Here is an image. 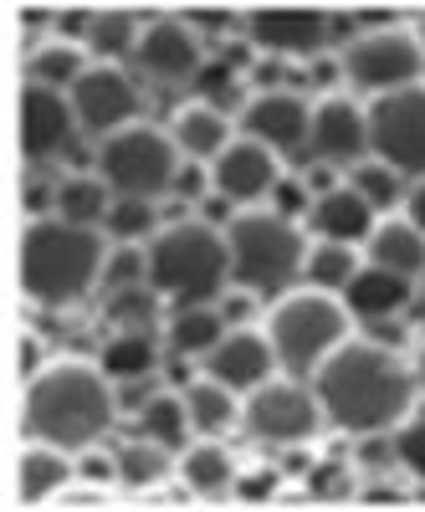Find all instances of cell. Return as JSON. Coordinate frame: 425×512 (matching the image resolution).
<instances>
[{
  "instance_id": "8992f818",
  "label": "cell",
  "mask_w": 425,
  "mask_h": 512,
  "mask_svg": "<svg viewBox=\"0 0 425 512\" xmlns=\"http://www.w3.org/2000/svg\"><path fill=\"white\" fill-rule=\"evenodd\" d=\"M231 277L262 292H282L308 262V241L282 210H241L226 221Z\"/></svg>"
},
{
  "instance_id": "484cf974",
  "label": "cell",
  "mask_w": 425,
  "mask_h": 512,
  "mask_svg": "<svg viewBox=\"0 0 425 512\" xmlns=\"http://www.w3.org/2000/svg\"><path fill=\"white\" fill-rule=\"evenodd\" d=\"M359 251H354V241H328V236H318L313 246H308V262H303V277L313 282V287H323V292H344L354 277H359Z\"/></svg>"
},
{
  "instance_id": "9a60e30c",
  "label": "cell",
  "mask_w": 425,
  "mask_h": 512,
  "mask_svg": "<svg viewBox=\"0 0 425 512\" xmlns=\"http://www.w3.org/2000/svg\"><path fill=\"white\" fill-rule=\"evenodd\" d=\"M272 369H282V364H277V349H272L267 328L262 333L257 328H226V338L205 354V374H216L221 384L246 390V395L257 390V384H267Z\"/></svg>"
},
{
  "instance_id": "ee69618b",
  "label": "cell",
  "mask_w": 425,
  "mask_h": 512,
  "mask_svg": "<svg viewBox=\"0 0 425 512\" xmlns=\"http://www.w3.org/2000/svg\"><path fill=\"white\" fill-rule=\"evenodd\" d=\"M272 487H277V472H257V477H241V497L251 502V497H272Z\"/></svg>"
},
{
  "instance_id": "30bf717a",
  "label": "cell",
  "mask_w": 425,
  "mask_h": 512,
  "mask_svg": "<svg viewBox=\"0 0 425 512\" xmlns=\"http://www.w3.org/2000/svg\"><path fill=\"white\" fill-rule=\"evenodd\" d=\"M323 405L313 390H303L297 379H267L246 395V431L257 441H277V446H297L318 431Z\"/></svg>"
},
{
  "instance_id": "bcb514c9",
  "label": "cell",
  "mask_w": 425,
  "mask_h": 512,
  "mask_svg": "<svg viewBox=\"0 0 425 512\" xmlns=\"http://www.w3.org/2000/svg\"><path fill=\"white\" fill-rule=\"evenodd\" d=\"M175 190H180V195H200V190H205V175H200V164H180V175H175Z\"/></svg>"
},
{
  "instance_id": "60d3db41",
  "label": "cell",
  "mask_w": 425,
  "mask_h": 512,
  "mask_svg": "<svg viewBox=\"0 0 425 512\" xmlns=\"http://www.w3.org/2000/svg\"><path fill=\"white\" fill-rule=\"evenodd\" d=\"M308 492H313V497H338V492H349V472H344L338 461H323V466H313Z\"/></svg>"
},
{
  "instance_id": "5b68a950",
  "label": "cell",
  "mask_w": 425,
  "mask_h": 512,
  "mask_svg": "<svg viewBox=\"0 0 425 512\" xmlns=\"http://www.w3.org/2000/svg\"><path fill=\"white\" fill-rule=\"evenodd\" d=\"M349 318L354 313L338 303L333 292H323V287L287 292L282 303L267 313V338H272V349H277V364L292 379L313 374L349 338Z\"/></svg>"
},
{
  "instance_id": "4316f807",
  "label": "cell",
  "mask_w": 425,
  "mask_h": 512,
  "mask_svg": "<svg viewBox=\"0 0 425 512\" xmlns=\"http://www.w3.org/2000/svg\"><path fill=\"white\" fill-rule=\"evenodd\" d=\"M180 477H185L190 492L216 497V492H226V487L236 482V461H231V451L216 446V441H195V446L180 456Z\"/></svg>"
},
{
  "instance_id": "ab89813d",
  "label": "cell",
  "mask_w": 425,
  "mask_h": 512,
  "mask_svg": "<svg viewBox=\"0 0 425 512\" xmlns=\"http://www.w3.org/2000/svg\"><path fill=\"white\" fill-rule=\"evenodd\" d=\"M52 502H57V507H108V487L93 482V477H88V482H77V487L67 482Z\"/></svg>"
},
{
  "instance_id": "d6a6232c",
  "label": "cell",
  "mask_w": 425,
  "mask_h": 512,
  "mask_svg": "<svg viewBox=\"0 0 425 512\" xmlns=\"http://www.w3.org/2000/svg\"><path fill=\"white\" fill-rule=\"evenodd\" d=\"M82 72L88 67H82V52L72 47V41H47L41 52H31V77L47 82V88H72Z\"/></svg>"
},
{
  "instance_id": "b9f144b4",
  "label": "cell",
  "mask_w": 425,
  "mask_h": 512,
  "mask_svg": "<svg viewBox=\"0 0 425 512\" xmlns=\"http://www.w3.org/2000/svg\"><path fill=\"white\" fill-rule=\"evenodd\" d=\"M313 190L303 185V180H277L272 185V200H277V210L282 216H297V210H313V200H308Z\"/></svg>"
},
{
  "instance_id": "9f6ffc18",
  "label": "cell",
  "mask_w": 425,
  "mask_h": 512,
  "mask_svg": "<svg viewBox=\"0 0 425 512\" xmlns=\"http://www.w3.org/2000/svg\"><path fill=\"white\" fill-rule=\"evenodd\" d=\"M420 287H425V277H420Z\"/></svg>"
},
{
  "instance_id": "f1b7e54d",
  "label": "cell",
  "mask_w": 425,
  "mask_h": 512,
  "mask_svg": "<svg viewBox=\"0 0 425 512\" xmlns=\"http://www.w3.org/2000/svg\"><path fill=\"white\" fill-rule=\"evenodd\" d=\"M169 477V446L164 441H129L118 446V482L123 487H159Z\"/></svg>"
},
{
  "instance_id": "836d02e7",
  "label": "cell",
  "mask_w": 425,
  "mask_h": 512,
  "mask_svg": "<svg viewBox=\"0 0 425 512\" xmlns=\"http://www.w3.org/2000/svg\"><path fill=\"white\" fill-rule=\"evenodd\" d=\"M103 226H108V236H118V241L149 236V231H154V205H149V200H139V195H118Z\"/></svg>"
},
{
  "instance_id": "5bb4252c",
  "label": "cell",
  "mask_w": 425,
  "mask_h": 512,
  "mask_svg": "<svg viewBox=\"0 0 425 512\" xmlns=\"http://www.w3.org/2000/svg\"><path fill=\"white\" fill-rule=\"evenodd\" d=\"M72 123H77V108L67 93L47 88L36 77L21 88V149H26V159H47V154L67 149Z\"/></svg>"
},
{
  "instance_id": "603a6c76",
  "label": "cell",
  "mask_w": 425,
  "mask_h": 512,
  "mask_svg": "<svg viewBox=\"0 0 425 512\" xmlns=\"http://www.w3.org/2000/svg\"><path fill=\"white\" fill-rule=\"evenodd\" d=\"M72 482V461L52 441H26L21 451V502H52Z\"/></svg>"
},
{
  "instance_id": "f5cc1de1",
  "label": "cell",
  "mask_w": 425,
  "mask_h": 512,
  "mask_svg": "<svg viewBox=\"0 0 425 512\" xmlns=\"http://www.w3.org/2000/svg\"><path fill=\"white\" fill-rule=\"evenodd\" d=\"M308 466H313L308 451H292V456H287V472H308Z\"/></svg>"
},
{
  "instance_id": "4dcf8cb0",
  "label": "cell",
  "mask_w": 425,
  "mask_h": 512,
  "mask_svg": "<svg viewBox=\"0 0 425 512\" xmlns=\"http://www.w3.org/2000/svg\"><path fill=\"white\" fill-rule=\"evenodd\" d=\"M98 364L108 379H144L154 369V338L149 333H118V338H108Z\"/></svg>"
},
{
  "instance_id": "816d5d0a",
  "label": "cell",
  "mask_w": 425,
  "mask_h": 512,
  "mask_svg": "<svg viewBox=\"0 0 425 512\" xmlns=\"http://www.w3.org/2000/svg\"><path fill=\"white\" fill-rule=\"evenodd\" d=\"M226 205H231L226 195H216V200H205V216H210V221H221V216H226Z\"/></svg>"
},
{
  "instance_id": "7bdbcfd3",
  "label": "cell",
  "mask_w": 425,
  "mask_h": 512,
  "mask_svg": "<svg viewBox=\"0 0 425 512\" xmlns=\"http://www.w3.org/2000/svg\"><path fill=\"white\" fill-rule=\"evenodd\" d=\"M82 477H93V482H108V477H118V456H88L82 461Z\"/></svg>"
},
{
  "instance_id": "4fadbf2b",
  "label": "cell",
  "mask_w": 425,
  "mask_h": 512,
  "mask_svg": "<svg viewBox=\"0 0 425 512\" xmlns=\"http://www.w3.org/2000/svg\"><path fill=\"white\" fill-rule=\"evenodd\" d=\"M246 36L257 41L272 57H313L328 47L333 21L323 11H303V6H277V11H251Z\"/></svg>"
},
{
  "instance_id": "7c38bea8",
  "label": "cell",
  "mask_w": 425,
  "mask_h": 512,
  "mask_svg": "<svg viewBox=\"0 0 425 512\" xmlns=\"http://www.w3.org/2000/svg\"><path fill=\"white\" fill-rule=\"evenodd\" d=\"M241 128H246V139H257L277 154H292L313 134V103L292 88H267L241 108Z\"/></svg>"
},
{
  "instance_id": "f35d334b",
  "label": "cell",
  "mask_w": 425,
  "mask_h": 512,
  "mask_svg": "<svg viewBox=\"0 0 425 512\" xmlns=\"http://www.w3.org/2000/svg\"><path fill=\"white\" fill-rule=\"evenodd\" d=\"M195 88L205 93L210 108H221V103H236V77H231V62H205L195 72Z\"/></svg>"
},
{
  "instance_id": "681fc988",
  "label": "cell",
  "mask_w": 425,
  "mask_h": 512,
  "mask_svg": "<svg viewBox=\"0 0 425 512\" xmlns=\"http://www.w3.org/2000/svg\"><path fill=\"white\" fill-rule=\"evenodd\" d=\"M31 374H36V338L21 333V379H31Z\"/></svg>"
},
{
  "instance_id": "52a82bcc",
  "label": "cell",
  "mask_w": 425,
  "mask_h": 512,
  "mask_svg": "<svg viewBox=\"0 0 425 512\" xmlns=\"http://www.w3.org/2000/svg\"><path fill=\"white\" fill-rule=\"evenodd\" d=\"M98 175L113 185V195H139L154 200L164 190H175L180 175V144L154 123H123L118 134L103 139L98 149Z\"/></svg>"
},
{
  "instance_id": "8d00e7d4",
  "label": "cell",
  "mask_w": 425,
  "mask_h": 512,
  "mask_svg": "<svg viewBox=\"0 0 425 512\" xmlns=\"http://www.w3.org/2000/svg\"><path fill=\"white\" fill-rule=\"evenodd\" d=\"M395 461L410 466L415 482H425V410L420 415H405L395 425Z\"/></svg>"
},
{
  "instance_id": "74e56055",
  "label": "cell",
  "mask_w": 425,
  "mask_h": 512,
  "mask_svg": "<svg viewBox=\"0 0 425 512\" xmlns=\"http://www.w3.org/2000/svg\"><path fill=\"white\" fill-rule=\"evenodd\" d=\"M139 277H149V251H134V241H123L118 251H108V267H103L108 287H134Z\"/></svg>"
},
{
  "instance_id": "7a4b0ae2",
  "label": "cell",
  "mask_w": 425,
  "mask_h": 512,
  "mask_svg": "<svg viewBox=\"0 0 425 512\" xmlns=\"http://www.w3.org/2000/svg\"><path fill=\"white\" fill-rule=\"evenodd\" d=\"M113 384L103 364L57 359L26 379V441H52L62 451L93 446L113 420Z\"/></svg>"
},
{
  "instance_id": "277c9868",
  "label": "cell",
  "mask_w": 425,
  "mask_h": 512,
  "mask_svg": "<svg viewBox=\"0 0 425 512\" xmlns=\"http://www.w3.org/2000/svg\"><path fill=\"white\" fill-rule=\"evenodd\" d=\"M231 277V246L226 231L210 221H169L149 241V287L175 297V308H200L221 297Z\"/></svg>"
},
{
  "instance_id": "9c48e42d",
  "label": "cell",
  "mask_w": 425,
  "mask_h": 512,
  "mask_svg": "<svg viewBox=\"0 0 425 512\" xmlns=\"http://www.w3.org/2000/svg\"><path fill=\"white\" fill-rule=\"evenodd\" d=\"M369 149L379 164L395 175H420L425 180V82L379 93L369 103Z\"/></svg>"
},
{
  "instance_id": "8fae6325",
  "label": "cell",
  "mask_w": 425,
  "mask_h": 512,
  "mask_svg": "<svg viewBox=\"0 0 425 512\" xmlns=\"http://www.w3.org/2000/svg\"><path fill=\"white\" fill-rule=\"evenodd\" d=\"M72 108H77V123L88 128V134H118L123 123H134L139 113V88L129 82V72L113 67V62H93L72 82Z\"/></svg>"
},
{
  "instance_id": "7dc6e473",
  "label": "cell",
  "mask_w": 425,
  "mask_h": 512,
  "mask_svg": "<svg viewBox=\"0 0 425 512\" xmlns=\"http://www.w3.org/2000/svg\"><path fill=\"white\" fill-rule=\"evenodd\" d=\"M405 216H410V221H415V226L425 231V180H415V185H410V200H405Z\"/></svg>"
},
{
  "instance_id": "ffe728a7",
  "label": "cell",
  "mask_w": 425,
  "mask_h": 512,
  "mask_svg": "<svg viewBox=\"0 0 425 512\" xmlns=\"http://www.w3.org/2000/svg\"><path fill=\"white\" fill-rule=\"evenodd\" d=\"M369 262L400 277H425V231L410 216H385L369 231Z\"/></svg>"
},
{
  "instance_id": "c3c4849f",
  "label": "cell",
  "mask_w": 425,
  "mask_h": 512,
  "mask_svg": "<svg viewBox=\"0 0 425 512\" xmlns=\"http://www.w3.org/2000/svg\"><path fill=\"white\" fill-rule=\"evenodd\" d=\"M47 200H57V195H47V185H36V180L26 185V210H31V221L41 216V205H47Z\"/></svg>"
},
{
  "instance_id": "6da1fadb",
  "label": "cell",
  "mask_w": 425,
  "mask_h": 512,
  "mask_svg": "<svg viewBox=\"0 0 425 512\" xmlns=\"http://www.w3.org/2000/svg\"><path fill=\"white\" fill-rule=\"evenodd\" d=\"M313 395L338 431H354V436L395 431L415 405V369L390 344L344 338L313 369Z\"/></svg>"
},
{
  "instance_id": "1f68e13d",
  "label": "cell",
  "mask_w": 425,
  "mask_h": 512,
  "mask_svg": "<svg viewBox=\"0 0 425 512\" xmlns=\"http://www.w3.org/2000/svg\"><path fill=\"white\" fill-rule=\"evenodd\" d=\"M139 36H144V26H139L129 11H98L93 26H88V47H93L103 62H113V57H123V52H134Z\"/></svg>"
},
{
  "instance_id": "f6af8a7d",
  "label": "cell",
  "mask_w": 425,
  "mask_h": 512,
  "mask_svg": "<svg viewBox=\"0 0 425 512\" xmlns=\"http://www.w3.org/2000/svg\"><path fill=\"white\" fill-rule=\"evenodd\" d=\"M308 190H313V200H318V195L338 190V175H333L328 164H313V169H308Z\"/></svg>"
},
{
  "instance_id": "ba28073f",
  "label": "cell",
  "mask_w": 425,
  "mask_h": 512,
  "mask_svg": "<svg viewBox=\"0 0 425 512\" xmlns=\"http://www.w3.org/2000/svg\"><path fill=\"white\" fill-rule=\"evenodd\" d=\"M420 67H425V41L410 26H379L344 47V77L359 93H374V98L420 82Z\"/></svg>"
},
{
  "instance_id": "e0dca14e",
  "label": "cell",
  "mask_w": 425,
  "mask_h": 512,
  "mask_svg": "<svg viewBox=\"0 0 425 512\" xmlns=\"http://www.w3.org/2000/svg\"><path fill=\"white\" fill-rule=\"evenodd\" d=\"M308 149H313L323 164L364 159V154H369V108H359L354 98H323V103H313Z\"/></svg>"
},
{
  "instance_id": "f907efd6",
  "label": "cell",
  "mask_w": 425,
  "mask_h": 512,
  "mask_svg": "<svg viewBox=\"0 0 425 512\" xmlns=\"http://www.w3.org/2000/svg\"><path fill=\"white\" fill-rule=\"evenodd\" d=\"M226 318H231V323L251 318V297H231V303H226Z\"/></svg>"
},
{
  "instance_id": "83f0119b",
  "label": "cell",
  "mask_w": 425,
  "mask_h": 512,
  "mask_svg": "<svg viewBox=\"0 0 425 512\" xmlns=\"http://www.w3.org/2000/svg\"><path fill=\"white\" fill-rule=\"evenodd\" d=\"M221 338H226V313H216L210 303L175 308V318H169V349L175 354H210Z\"/></svg>"
},
{
  "instance_id": "d590c367",
  "label": "cell",
  "mask_w": 425,
  "mask_h": 512,
  "mask_svg": "<svg viewBox=\"0 0 425 512\" xmlns=\"http://www.w3.org/2000/svg\"><path fill=\"white\" fill-rule=\"evenodd\" d=\"M108 318L123 328V333H149L154 323V297L144 287H118L113 303H108Z\"/></svg>"
},
{
  "instance_id": "7402d4cb",
  "label": "cell",
  "mask_w": 425,
  "mask_h": 512,
  "mask_svg": "<svg viewBox=\"0 0 425 512\" xmlns=\"http://www.w3.org/2000/svg\"><path fill=\"white\" fill-rule=\"evenodd\" d=\"M308 221H313V231L328 236V241H359V236L374 231V205H369L354 185H338V190H328V195L313 200Z\"/></svg>"
},
{
  "instance_id": "2e32d148",
  "label": "cell",
  "mask_w": 425,
  "mask_h": 512,
  "mask_svg": "<svg viewBox=\"0 0 425 512\" xmlns=\"http://www.w3.org/2000/svg\"><path fill=\"white\" fill-rule=\"evenodd\" d=\"M210 180H216V195H226V200H262L282 180L277 149L241 134V139H231V149L216 164H210Z\"/></svg>"
},
{
  "instance_id": "3957f363",
  "label": "cell",
  "mask_w": 425,
  "mask_h": 512,
  "mask_svg": "<svg viewBox=\"0 0 425 512\" xmlns=\"http://www.w3.org/2000/svg\"><path fill=\"white\" fill-rule=\"evenodd\" d=\"M108 246L93 226L36 216L21 231V287L31 303H77L103 282Z\"/></svg>"
},
{
  "instance_id": "cb8c5ba5",
  "label": "cell",
  "mask_w": 425,
  "mask_h": 512,
  "mask_svg": "<svg viewBox=\"0 0 425 512\" xmlns=\"http://www.w3.org/2000/svg\"><path fill=\"white\" fill-rule=\"evenodd\" d=\"M185 405H190V425H195V431H205V436H221V431H231L236 415H241L236 390H231V384H221L216 374H200V379H190Z\"/></svg>"
},
{
  "instance_id": "e575fe53",
  "label": "cell",
  "mask_w": 425,
  "mask_h": 512,
  "mask_svg": "<svg viewBox=\"0 0 425 512\" xmlns=\"http://www.w3.org/2000/svg\"><path fill=\"white\" fill-rule=\"evenodd\" d=\"M349 185L374 205V210H385V205H395V195H400V175L390 164H379V159H369V164H354V175H349Z\"/></svg>"
},
{
  "instance_id": "d4e9b609",
  "label": "cell",
  "mask_w": 425,
  "mask_h": 512,
  "mask_svg": "<svg viewBox=\"0 0 425 512\" xmlns=\"http://www.w3.org/2000/svg\"><path fill=\"white\" fill-rule=\"evenodd\" d=\"M113 210V185L103 175H72L57 185V216L77 226H98Z\"/></svg>"
},
{
  "instance_id": "ac0fdd59",
  "label": "cell",
  "mask_w": 425,
  "mask_h": 512,
  "mask_svg": "<svg viewBox=\"0 0 425 512\" xmlns=\"http://www.w3.org/2000/svg\"><path fill=\"white\" fill-rule=\"evenodd\" d=\"M134 62L159 82H185L205 67L200 62V36L185 21H149L139 47H134Z\"/></svg>"
},
{
  "instance_id": "db71d44e",
  "label": "cell",
  "mask_w": 425,
  "mask_h": 512,
  "mask_svg": "<svg viewBox=\"0 0 425 512\" xmlns=\"http://www.w3.org/2000/svg\"><path fill=\"white\" fill-rule=\"evenodd\" d=\"M313 77H318V82H333V77H338V67H333V62H318V72H313Z\"/></svg>"
},
{
  "instance_id": "11a10c76",
  "label": "cell",
  "mask_w": 425,
  "mask_h": 512,
  "mask_svg": "<svg viewBox=\"0 0 425 512\" xmlns=\"http://www.w3.org/2000/svg\"><path fill=\"white\" fill-rule=\"evenodd\" d=\"M420 41H425V31H420Z\"/></svg>"
},
{
  "instance_id": "d6986e66",
  "label": "cell",
  "mask_w": 425,
  "mask_h": 512,
  "mask_svg": "<svg viewBox=\"0 0 425 512\" xmlns=\"http://www.w3.org/2000/svg\"><path fill=\"white\" fill-rule=\"evenodd\" d=\"M410 292H415V277H400L390 267H359V277L344 287V308L364 323H385L395 318L405 303H410Z\"/></svg>"
},
{
  "instance_id": "f546056e",
  "label": "cell",
  "mask_w": 425,
  "mask_h": 512,
  "mask_svg": "<svg viewBox=\"0 0 425 512\" xmlns=\"http://www.w3.org/2000/svg\"><path fill=\"white\" fill-rule=\"evenodd\" d=\"M139 425H144V436H154V441H164L169 451H175L190 436V405H185V395H149L144 410H139Z\"/></svg>"
},
{
  "instance_id": "44dd1931",
  "label": "cell",
  "mask_w": 425,
  "mask_h": 512,
  "mask_svg": "<svg viewBox=\"0 0 425 512\" xmlns=\"http://www.w3.org/2000/svg\"><path fill=\"white\" fill-rule=\"evenodd\" d=\"M169 139L180 144V154H190V159H210L216 164L226 149H231V123H226V113L221 108H210L205 98L200 103H185L180 113H175V123H169Z\"/></svg>"
}]
</instances>
